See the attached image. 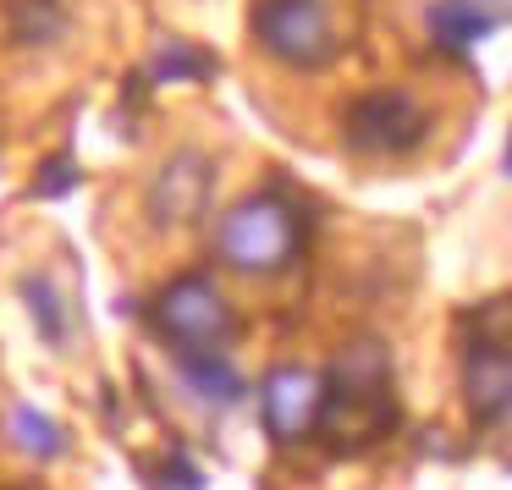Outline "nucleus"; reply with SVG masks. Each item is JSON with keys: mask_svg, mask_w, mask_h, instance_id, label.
<instances>
[{"mask_svg": "<svg viewBox=\"0 0 512 490\" xmlns=\"http://www.w3.org/2000/svg\"><path fill=\"white\" fill-rule=\"evenodd\" d=\"M397 424V402H391V364L375 342H353L336 358L331 380H325V408L314 430L331 446H369Z\"/></svg>", "mask_w": 512, "mask_h": 490, "instance_id": "nucleus-1", "label": "nucleus"}, {"mask_svg": "<svg viewBox=\"0 0 512 490\" xmlns=\"http://www.w3.org/2000/svg\"><path fill=\"white\" fill-rule=\"evenodd\" d=\"M298 254V215L276 193H248L215 221V259L237 276H276Z\"/></svg>", "mask_w": 512, "mask_h": 490, "instance_id": "nucleus-2", "label": "nucleus"}, {"mask_svg": "<svg viewBox=\"0 0 512 490\" xmlns=\"http://www.w3.org/2000/svg\"><path fill=\"white\" fill-rule=\"evenodd\" d=\"M248 28H254V45L287 72H325L342 56V34L325 0H259Z\"/></svg>", "mask_w": 512, "mask_h": 490, "instance_id": "nucleus-3", "label": "nucleus"}, {"mask_svg": "<svg viewBox=\"0 0 512 490\" xmlns=\"http://www.w3.org/2000/svg\"><path fill=\"white\" fill-rule=\"evenodd\" d=\"M342 138L353 155L402 160L430 138V111H424V100L413 89L380 83V89H364L342 105Z\"/></svg>", "mask_w": 512, "mask_h": 490, "instance_id": "nucleus-4", "label": "nucleus"}, {"mask_svg": "<svg viewBox=\"0 0 512 490\" xmlns=\"http://www.w3.org/2000/svg\"><path fill=\"white\" fill-rule=\"evenodd\" d=\"M155 331L177 353H226V342L237 336V314L226 303V292L193 270V276H177L155 298Z\"/></svg>", "mask_w": 512, "mask_h": 490, "instance_id": "nucleus-5", "label": "nucleus"}, {"mask_svg": "<svg viewBox=\"0 0 512 490\" xmlns=\"http://www.w3.org/2000/svg\"><path fill=\"white\" fill-rule=\"evenodd\" d=\"M215 193V160L199 144H177L144 182V221L155 232H182L210 210Z\"/></svg>", "mask_w": 512, "mask_h": 490, "instance_id": "nucleus-6", "label": "nucleus"}, {"mask_svg": "<svg viewBox=\"0 0 512 490\" xmlns=\"http://www.w3.org/2000/svg\"><path fill=\"white\" fill-rule=\"evenodd\" d=\"M259 408H265V424L281 446L314 435L320 424V408H325V375L320 369H303V364H281L265 375L259 386Z\"/></svg>", "mask_w": 512, "mask_h": 490, "instance_id": "nucleus-7", "label": "nucleus"}, {"mask_svg": "<svg viewBox=\"0 0 512 490\" xmlns=\"http://www.w3.org/2000/svg\"><path fill=\"white\" fill-rule=\"evenodd\" d=\"M463 397L474 424H496L512 413V353L501 342H474L463 358Z\"/></svg>", "mask_w": 512, "mask_h": 490, "instance_id": "nucleus-8", "label": "nucleus"}, {"mask_svg": "<svg viewBox=\"0 0 512 490\" xmlns=\"http://www.w3.org/2000/svg\"><path fill=\"white\" fill-rule=\"evenodd\" d=\"M67 28H72V17L61 0H6V34H12V45L50 50L67 39Z\"/></svg>", "mask_w": 512, "mask_h": 490, "instance_id": "nucleus-9", "label": "nucleus"}, {"mask_svg": "<svg viewBox=\"0 0 512 490\" xmlns=\"http://www.w3.org/2000/svg\"><path fill=\"white\" fill-rule=\"evenodd\" d=\"M177 369L188 380V391L199 402H215V408H232L243 397V375L226 353H177Z\"/></svg>", "mask_w": 512, "mask_h": 490, "instance_id": "nucleus-10", "label": "nucleus"}, {"mask_svg": "<svg viewBox=\"0 0 512 490\" xmlns=\"http://www.w3.org/2000/svg\"><path fill=\"white\" fill-rule=\"evenodd\" d=\"M17 292H23V303H28L34 331L45 336L50 347H67L72 342V314H67V298H61L56 281H50L45 270H28V276L17 281Z\"/></svg>", "mask_w": 512, "mask_h": 490, "instance_id": "nucleus-11", "label": "nucleus"}, {"mask_svg": "<svg viewBox=\"0 0 512 490\" xmlns=\"http://www.w3.org/2000/svg\"><path fill=\"white\" fill-rule=\"evenodd\" d=\"M490 28H496V17H490L485 6H474V0H435L430 6V34H435V45H446V50L479 45Z\"/></svg>", "mask_w": 512, "mask_h": 490, "instance_id": "nucleus-12", "label": "nucleus"}, {"mask_svg": "<svg viewBox=\"0 0 512 490\" xmlns=\"http://www.w3.org/2000/svg\"><path fill=\"white\" fill-rule=\"evenodd\" d=\"M12 441L23 457H39V463H56L67 452V430L39 408H12Z\"/></svg>", "mask_w": 512, "mask_h": 490, "instance_id": "nucleus-13", "label": "nucleus"}, {"mask_svg": "<svg viewBox=\"0 0 512 490\" xmlns=\"http://www.w3.org/2000/svg\"><path fill=\"white\" fill-rule=\"evenodd\" d=\"M210 72H215V61H204L188 39H166V45L155 50V61H149V78L155 83H199V78H210Z\"/></svg>", "mask_w": 512, "mask_h": 490, "instance_id": "nucleus-14", "label": "nucleus"}, {"mask_svg": "<svg viewBox=\"0 0 512 490\" xmlns=\"http://www.w3.org/2000/svg\"><path fill=\"white\" fill-rule=\"evenodd\" d=\"M160 490H199V474H193L188 463H171L166 479H160Z\"/></svg>", "mask_w": 512, "mask_h": 490, "instance_id": "nucleus-15", "label": "nucleus"}, {"mask_svg": "<svg viewBox=\"0 0 512 490\" xmlns=\"http://www.w3.org/2000/svg\"><path fill=\"white\" fill-rule=\"evenodd\" d=\"M45 177H50V182H45V193H61V188L72 182V166H67V160H56V166H50Z\"/></svg>", "mask_w": 512, "mask_h": 490, "instance_id": "nucleus-16", "label": "nucleus"}, {"mask_svg": "<svg viewBox=\"0 0 512 490\" xmlns=\"http://www.w3.org/2000/svg\"><path fill=\"white\" fill-rule=\"evenodd\" d=\"M501 177L512 182V133H507V155H501Z\"/></svg>", "mask_w": 512, "mask_h": 490, "instance_id": "nucleus-17", "label": "nucleus"}]
</instances>
